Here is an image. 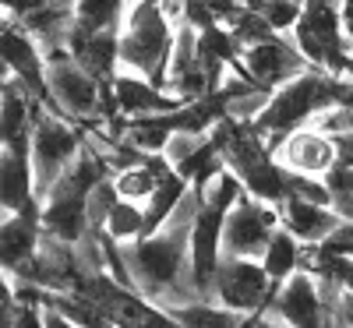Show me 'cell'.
<instances>
[{"instance_id": "cell-1", "label": "cell", "mask_w": 353, "mask_h": 328, "mask_svg": "<svg viewBox=\"0 0 353 328\" xmlns=\"http://www.w3.org/2000/svg\"><path fill=\"white\" fill-rule=\"evenodd\" d=\"M205 194L191 187L176 212L152 233L141 236L134 244H121V258L131 276L134 293L156 307H173V304H194L198 293L191 286V265H188V244H191V226L201 212Z\"/></svg>"}, {"instance_id": "cell-2", "label": "cell", "mask_w": 353, "mask_h": 328, "mask_svg": "<svg viewBox=\"0 0 353 328\" xmlns=\"http://www.w3.org/2000/svg\"><path fill=\"white\" fill-rule=\"evenodd\" d=\"M173 21L176 18L166 14L163 0H131L121 25V71L149 78L156 88H163L176 32Z\"/></svg>"}, {"instance_id": "cell-3", "label": "cell", "mask_w": 353, "mask_h": 328, "mask_svg": "<svg viewBox=\"0 0 353 328\" xmlns=\"http://www.w3.org/2000/svg\"><path fill=\"white\" fill-rule=\"evenodd\" d=\"M336 92H339V78L311 68L301 78H293L283 88H276V92L265 99L261 113L251 121V127L265 138L269 152H276V145L286 134L307 127L321 110L336 106Z\"/></svg>"}, {"instance_id": "cell-4", "label": "cell", "mask_w": 353, "mask_h": 328, "mask_svg": "<svg viewBox=\"0 0 353 328\" xmlns=\"http://www.w3.org/2000/svg\"><path fill=\"white\" fill-rule=\"evenodd\" d=\"M343 0H304L301 21L293 25V46L314 71L343 78L350 61V43L343 36Z\"/></svg>"}, {"instance_id": "cell-5", "label": "cell", "mask_w": 353, "mask_h": 328, "mask_svg": "<svg viewBox=\"0 0 353 328\" xmlns=\"http://www.w3.org/2000/svg\"><path fill=\"white\" fill-rule=\"evenodd\" d=\"M81 134L68 116L53 113L46 106L36 110V124H32V176H36V201L50 194V187L64 176V170L81 156Z\"/></svg>"}, {"instance_id": "cell-6", "label": "cell", "mask_w": 353, "mask_h": 328, "mask_svg": "<svg viewBox=\"0 0 353 328\" xmlns=\"http://www.w3.org/2000/svg\"><path fill=\"white\" fill-rule=\"evenodd\" d=\"M46 88H50V106L53 113L68 121H99V99H103V81L85 74L68 50L46 53Z\"/></svg>"}, {"instance_id": "cell-7", "label": "cell", "mask_w": 353, "mask_h": 328, "mask_svg": "<svg viewBox=\"0 0 353 328\" xmlns=\"http://www.w3.org/2000/svg\"><path fill=\"white\" fill-rule=\"evenodd\" d=\"M276 293V283L269 279V272L261 268V261L254 258H226L216 268V283H212V300L226 311L237 314H261L269 307Z\"/></svg>"}, {"instance_id": "cell-8", "label": "cell", "mask_w": 353, "mask_h": 328, "mask_svg": "<svg viewBox=\"0 0 353 328\" xmlns=\"http://www.w3.org/2000/svg\"><path fill=\"white\" fill-rule=\"evenodd\" d=\"M304 71H311V64L297 53V46L286 43L283 36H272L265 43H254L241 53V64L230 74L244 78L251 88H258L261 96H272L276 88H283L286 81L301 78Z\"/></svg>"}, {"instance_id": "cell-9", "label": "cell", "mask_w": 353, "mask_h": 328, "mask_svg": "<svg viewBox=\"0 0 353 328\" xmlns=\"http://www.w3.org/2000/svg\"><path fill=\"white\" fill-rule=\"evenodd\" d=\"M279 208L265 205L251 198L248 191L237 198V205L226 212L223 223V254L226 258H261L265 244L272 240V233L279 229Z\"/></svg>"}, {"instance_id": "cell-10", "label": "cell", "mask_w": 353, "mask_h": 328, "mask_svg": "<svg viewBox=\"0 0 353 328\" xmlns=\"http://www.w3.org/2000/svg\"><path fill=\"white\" fill-rule=\"evenodd\" d=\"M0 61L8 64L11 78L25 85V92L50 106V88H46V53L43 46L25 32L21 25L0 21Z\"/></svg>"}, {"instance_id": "cell-11", "label": "cell", "mask_w": 353, "mask_h": 328, "mask_svg": "<svg viewBox=\"0 0 353 328\" xmlns=\"http://www.w3.org/2000/svg\"><path fill=\"white\" fill-rule=\"evenodd\" d=\"M265 314H272L286 328H325V296L311 272H293L283 286H276Z\"/></svg>"}, {"instance_id": "cell-12", "label": "cell", "mask_w": 353, "mask_h": 328, "mask_svg": "<svg viewBox=\"0 0 353 328\" xmlns=\"http://www.w3.org/2000/svg\"><path fill=\"white\" fill-rule=\"evenodd\" d=\"M272 159L286 170V173H301V176H318V181H325V176L332 173V166L339 163V148L329 134L314 131L311 124L286 134L279 145Z\"/></svg>"}, {"instance_id": "cell-13", "label": "cell", "mask_w": 353, "mask_h": 328, "mask_svg": "<svg viewBox=\"0 0 353 328\" xmlns=\"http://www.w3.org/2000/svg\"><path fill=\"white\" fill-rule=\"evenodd\" d=\"M39 201H32L28 208L14 216L0 219V276H21L32 265L39 240H43V219H39Z\"/></svg>"}, {"instance_id": "cell-14", "label": "cell", "mask_w": 353, "mask_h": 328, "mask_svg": "<svg viewBox=\"0 0 353 328\" xmlns=\"http://www.w3.org/2000/svg\"><path fill=\"white\" fill-rule=\"evenodd\" d=\"M36 201L32 176V134L0 145V219L14 216Z\"/></svg>"}, {"instance_id": "cell-15", "label": "cell", "mask_w": 353, "mask_h": 328, "mask_svg": "<svg viewBox=\"0 0 353 328\" xmlns=\"http://www.w3.org/2000/svg\"><path fill=\"white\" fill-rule=\"evenodd\" d=\"M68 53L96 81H113L121 71V28L117 32H81L74 25L68 36Z\"/></svg>"}, {"instance_id": "cell-16", "label": "cell", "mask_w": 353, "mask_h": 328, "mask_svg": "<svg viewBox=\"0 0 353 328\" xmlns=\"http://www.w3.org/2000/svg\"><path fill=\"white\" fill-rule=\"evenodd\" d=\"M110 85H113L117 113H121L124 121H134V116H156V113H173V110L184 106L176 96L156 88L149 78H138V74H128V71H117V78Z\"/></svg>"}, {"instance_id": "cell-17", "label": "cell", "mask_w": 353, "mask_h": 328, "mask_svg": "<svg viewBox=\"0 0 353 328\" xmlns=\"http://www.w3.org/2000/svg\"><path fill=\"white\" fill-rule=\"evenodd\" d=\"M279 223L283 229H290L301 244H321L325 236L343 223L339 212L332 205H314V201H304V198H286L279 205Z\"/></svg>"}, {"instance_id": "cell-18", "label": "cell", "mask_w": 353, "mask_h": 328, "mask_svg": "<svg viewBox=\"0 0 353 328\" xmlns=\"http://www.w3.org/2000/svg\"><path fill=\"white\" fill-rule=\"evenodd\" d=\"M301 258H304V244L293 236L290 229H276L272 233V240L265 244V251H261V268L269 272V279L276 283V286H283L293 272H301Z\"/></svg>"}, {"instance_id": "cell-19", "label": "cell", "mask_w": 353, "mask_h": 328, "mask_svg": "<svg viewBox=\"0 0 353 328\" xmlns=\"http://www.w3.org/2000/svg\"><path fill=\"white\" fill-rule=\"evenodd\" d=\"M188 191H191V184H188L176 170H170V173L163 176L159 187L152 191V198L145 201V236H152V233L176 212V205L184 201Z\"/></svg>"}, {"instance_id": "cell-20", "label": "cell", "mask_w": 353, "mask_h": 328, "mask_svg": "<svg viewBox=\"0 0 353 328\" xmlns=\"http://www.w3.org/2000/svg\"><path fill=\"white\" fill-rule=\"evenodd\" d=\"M173 321H181L184 328H244V314L226 311L216 300H194V304H173L163 307Z\"/></svg>"}, {"instance_id": "cell-21", "label": "cell", "mask_w": 353, "mask_h": 328, "mask_svg": "<svg viewBox=\"0 0 353 328\" xmlns=\"http://www.w3.org/2000/svg\"><path fill=\"white\" fill-rule=\"evenodd\" d=\"M131 0H74V25L81 32H117Z\"/></svg>"}, {"instance_id": "cell-22", "label": "cell", "mask_w": 353, "mask_h": 328, "mask_svg": "<svg viewBox=\"0 0 353 328\" xmlns=\"http://www.w3.org/2000/svg\"><path fill=\"white\" fill-rule=\"evenodd\" d=\"M223 170H226V163H223V156H219V148L212 145V138H205L194 152H191L181 166H176V173H181L184 181H188L191 187H198V191L209 187Z\"/></svg>"}, {"instance_id": "cell-23", "label": "cell", "mask_w": 353, "mask_h": 328, "mask_svg": "<svg viewBox=\"0 0 353 328\" xmlns=\"http://www.w3.org/2000/svg\"><path fill=\"white\" fill-rule=\"evenodd\" d=\"M103 233L110 236L113 244H134V240H141V236H145V205L117 198V205L110 208V216L103 223Z\"/></svg>"}, {"instance_id": "cell-24", "label": "cell", "mask_w": 353, "mask_h": 328, "mask_svg": "<svg viewBox=\"0 0 353 328\" xmlns=\"http://www.w3.org/2000/svg\"><path fill=\"white\" fill-rule=\"evenodd\" d=\"M244 8L254 18H261L276 36H283V32H293V25L301 21L304 0H244Z\"/></svg>"}, {"instance_id": "cell-25", "label": "cell", "mask_w": 353, "mask_h": 328, "mask_svg": "<svg viewBox=\"0 0 353 328\" xmlns=\"http://www.w3.org/2000/svg\"><path fill=\"white\" fill-rule=\"evenodd\" d=\"M325 187L332 194V208L339 212V219H353V166L336 163L325 176Z\"/></svg>"}, {"instance_id": "cell-26", "label": "cell", "mask_w": 353, "mask_h": 328, "mask_svg": "<svg viewBox=\"0 0 353 328\" xmlns=\"http://www.w3.org/2000/svg\"><path fill=\"white\" fill-rule=\"evenodd\" d=\"M18 300H14V286L8 276H0V328H14Z\"/></svg>"}, {"instance_id": "cell-27", "label": "cell", "mask_w": 353, "mask_h": 328, "mask_svg": "<svg viewBox=\"0 0 353 328\" xmlns=\"http://www.w3.org/2000/svg\"><path fill=\"white\" fill-rule=\"evenodd\" d=\"M53 4H64V0H0V8L11 11L18 21L28 18V14H36V11H43V8H53Z\"/></svg>"}, {"instance_id": "cell-28", "label": "cell", "mask_w": 353, "mask_h": 328, "mask_svg": "<svg viewBox=\"0 0 353 328\" xmlns=\"http://www.w3.org/2000/svg\"><path fill=\"white\" fill-rule=\"evenodd\" d=\"M339 11H343V36H346V43H350V53H353V0H343V4H339Z\"/></svg>"}, {"instance_id": "cell-29", "label": "cell", "mask_w": 353, "mask_h": 328, "mask_svg": "<svg viewBox=\"0 0 353 328\" xmlns=\"http://www.w3.org/2000/svg\"><path fill=\"white\" fill-rule=\"evenodd\" d=\"M336 106H346L353 113V81L350 78H339V92H336Z\"/></svg>"}, {"instance_id": "cell-30", "label": "cell", "mask_w": 353, "mask_h": 328, "mask_svg": "<svg viewBox=\"0 0 353 328\" xmlns=\"http://www.w3.org/2000/svg\"><path fill=\"white\" fill-rule=\"evenodd\" d=\"M254 328H286V325H283V321H276L272 314H265V311H261V314H258V321H254Z\"/></svg>"}, {"instance_id": "cell-31", "label": "cell", "mask_w": 353, "mask_h": 328, "mask_svg": "<svg viewBox=\"0 0 353 328\" xmlns=\"http://www.w3.org/2000/svg\"><path fill=\"white\" fill-rule=\"evenodd\" d=\"M343 78H350V81H353V57L346 61V71H343Z\"/></svg>"}]
</instances>
